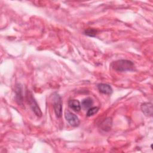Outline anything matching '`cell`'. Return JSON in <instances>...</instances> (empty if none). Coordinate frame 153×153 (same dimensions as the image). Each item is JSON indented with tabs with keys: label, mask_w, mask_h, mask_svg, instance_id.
I'll return each instance as SVG.
<instances>
[{
	"label": "cell",
	"mask_w": 153,
	"mask_h": 153,
	"mask_svg": "<svg viewBox=\"0 0 153 153\" xmlns=\"http://www.w3.org/2000/svg\"><path fill=\"white\" fill-rule=\"evenodd\" d=\"M97 88L99 91L103 94H111L112 93V87L107 84H104V83L99 84L97 85Z\"/></svg>",
	"instance_id": "obj_7"
},
{
	"label": "cell",
	"mask_w": 153,
	"mask_h": 153,
	"mask_svg": "<svg viewBox=\"0 0 153 153\" xmlns=\"http://www.w3.org/2000/svg\"><path fill=\"white\" fill-rule=\"evenodd\" d=\"M65 117L66 121L68 122V123L71 126L73 127H78L79 125L80 124L79 120L75 114L68 111V112H66Z\"/></svg>",
	"instance_id": "obj_4"
},
{
	"label": "cell",
	"mask_w": 153,
	"mask_h": 153,
	"mask_svg": "<svg viewBox=\"0 0 153 153\" xmlns=\"http://www.w3.org/2000/svg\"><path fill=\"white\" fill-rule=\"evenodd\" d=\"M53 109L57 118H60L62 115V100L61 97L57 93L53 96Z\"/></svg>",
	"instance_id": "obj_3"
},
{
	"label": "cell",
	"mask_w": 153,
	"mask_h": 153,
	"mask_svg": "<svg viewBox=\"0 0 153 153\" xmlns=\"http://www.w3.org/2000/svg\"><path fill=\"white\" fill-rule=\"evenodd\" d=\"M99 111L98 107H91L90 108L87 112V117H91L96 114Z\"/></svg>",
	"instance_id": "obj_12"
},
{
	"label": "cell",
	"mask_w": 153,
	"mask_h": 153,
	"mask_svg": "<svg viewBox=\"0 0 153 153\" xmlns=\"http://www.w3.org/2000/svg\"><path fill=\"white\" fill-rule=\"evenodd\" d=\"M112 125V120L111 117L104 119L100 124L99 127L103 131H108L111 130Z\"/></svg>",
	"instance_id": "obj_5"
},
{
	"label": "cell",
	"mask_w": 153,
	"mask_h": 153,
	"mask_svg": "<svg viewBox=\"0 0 153 153\" xmlns=\"http://www.w3.org/2000/svg\"><path fill=\"white\" fill-rule=\"evenodd\" d=\"M15 93H16V102L18 103L19 105H23V94H22V88L20 85L18 84L15 90Z\"/></svg>",
	"instance_id": "obj_8"
},
{
	"label": "cell",
	"mask_w": 153,
	"mask_h": 153,
	"mask_svg": "<svg viewBox=\"0 0 153 153\" xmlns=\"http://www.w3.org/2000/svg\"><path fill=\"white\" fill-rule=\"evenodd\" d=\"M69 107L75 112H79L81 110V106L80 102L76 99H71L68 102Z\"/></svg>",
	"instance_id": "obj_9"
},
{
	"label": "cell",
	"mask_w": 153,
	"mask_h": 153,
	"mask_svg": "<svg viewBox=\"0 0 153 153\" xmlns=\"http://www.w3.org/2000/svg\"><path fill=\"white\" fill-rule=\"evenodd\" d=\"M26 98H27V102L29 104L30 107L31 108L33 112L35 113V114L37 117H41L42 116V112H41L36 101L35 100L34 97L33 96L32 93L30 91H27Z\"/></svg>",
	"instance_id": "obj_2"
},
{
	"label": "cell",
	"mask_w": 153,
	"mask_h": 153,
	"mask_svg": "<svg viewBox=\"0 0 153 153\" xmlns=\"http://www.w3.org/2000/svg\"><path fill=\"white\" fill-rule=\"evenodd\" d=\"M112 68L117 72L131 71L134 69V63L128 60H118L113 62L111 65Z\"/></svg>",
	"instance_id": "obj_1"
},
{
	"label": "cell",
	"mask_w": 153,
	"mask_h": 153,
	"mask_svg": "<svg viewBox=\"0 0 153 153\" xmlns=\"http://www.w3.org/2000/svg\"><path fill=\"white\" fill-rule=\"evenodd\" d=\"M141 110L145 115L151 117L152 115V105L151 103L146 102L141 105Z\"/></svg>",
	"instance_id": "obj_6"
},
{
	"label": "cell",
	"mask_w": 153,
	"mask_h": 153,
	"mask_svg": "<svg viewBox=\"0 0 153 153\" xmlns=\"http://www.w3.org/2000/svg\"><path fill=\"white\" fill-rule=\"evenodd\" d=\"M93 104V99L90 97H87L84 99L81 103V107L84 109H88L90 108L91 107V106Z\"/></svg>",
	"instance_id": "obj_10"
},
{
	"label": "cell",
	"mask_w": 153,
	"mask_h": 153,
	"mask_svg": "<svg viewBox=\"0 0 153 153\" xmlns=\"http://www.w3.org/2000/svg\"><path fill=\"white\" fill-rule=\"evenodd\" d=\"M97 30L95 29H90H90H86L84 31L85 35L89 36H91V37L95 36L97 34Z\"/></svg>",
	"instance_id": "obj_11"
}]
</instances>
